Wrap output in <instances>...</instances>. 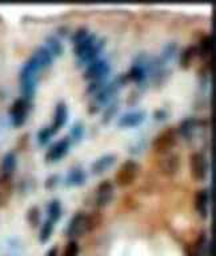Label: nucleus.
<instances>
[{"label":"nucleus","instance_id":"obj_30","mask_svg":"<svg viewBox=\"0 0 216 256\" xmlns=\"http://www.w3.org/2000/svg\"><path fill=\"white\" fill-rule=\"evenodd\" d=\"M54 222H51L50 219H47L46 222L43 223V226H42V230H40V234H39V239L42 243H46V242H48L50 240V238H51L52 232H54Z\"/></svg>","mask_w":216,"mask_h":256},{"label":"nucleus","instance_id":"obj_38","mask_svg":"<svg viewBox=\"0 0 216 256\" xmlns=\"http://www.w3.org/2000/svg\"><path fill=\"white\" fill-rule=\"evenodd\" d=\"M106 79H107V78H100V79L91 80V83H90V86L87 87V92L99 91L100 88L103 87L104 84L107 83V82H106Z\"/></svg>","mask_w":216,"mask_h":256},{"label":"nucleus","instance_id":"obj_11","mask_svg":"<svg viewBox=\"0 0 216 256\" xmlns=\"http://www.w3.org/2000/svg\"><path fill=\"white\" fill-rule=\"evenodd\" d=\"M146 119V112L142 110H135V111L126 112L122 115L118 120V126L119 127H135L139 126L143 120Z\"/></svg>","mask_w":216,"mask_h":256},{"label":"nucleus","instance_id":"obj_39","mask_svg":"<svg viewBox=\"0 0 216 256\" xmlns=\"http://www.w3.org/2000/svg\"><path fill=\"white\" fill-rule=\"evenodd\" d=\"M58 182H59V176L51 175L50 178H47V180H46V188L55 187L56 184H58Z\"/></svg>","mask_w":216,"mask_h":256},{"label":"nucleus","instance_id":"obj_28","mask_svg":"<svg viewBox=\"0 0 216 256\" xmlns=\"http://www.w3.org/2000/svg\"><path fill=\"white\" fill-rule=\"evenodd\" d=\"M84 135V123L83 122H75L70 128V140L72 142H79Z\"/></svg>","mask_w":216,"mask_h":256},{"label":"nucleus","instance_id":"obj_13","mask_svg":"<svg viewBox=\"0 0 216 256\" xmlns=\"http://www.w3.org/2000/svg\"><path fill=\"white\" fill-rule=\"evenodd\" d=\"M115 160L116 155H114V154H106V155L100 156L91 164L92 174H95V175L103 174L104 171H107L108 168L115 163Z\"/></svg>","mask_w":216,"mask_h":256},{"label":"nucleus","instance_id":"obj_4","mask_svg":"<svg viewBox=\"0 0 216 256\" xmlns=\"http://www.w3.org/2000/svg\"><path fill=\"white\" fill-rule=\"evenodd\" d=\"M191 175L198 182L206 179L208 174V160L203 152H194L191 155Z\"/></svg>","mask_w":216,"mask_h":256},{"label":"nucleus","instance_id":"obj_17","mask_svg":"<svg viewBox=\"0 0 216 256\" xmlns=\"http://www.w3.org/2000/svg\"><path fill=\"white\" fill-rule=\"evenodd\" d=\"M202 122L198 119H194V118H187L184 119L179 126V134L183 136L184 139L190 140L194 136V134L196 132V130L200 127Z\"/></svg>","mask_w":216,"mask_h":256},{"label":"nucleus","instance_id":"obj_31","mask_svg":"<svg viewBox=\"0 0 216 256\" xmlns=\"http://www.w3.org/2000/svg\"><path fill=\"white\" fill-rule=\"evenodd\" d=\"M55 132L56 131L51 127V126H50V127H43L39 132H38V143L42 144V146L47 144Z\"/></svg>","mask_w":216,"mask_h":256},{"label":"nucleus","instance_id":"obj_35","mask_svg":"<svg viewBox=\"0 0 216 256\" xmlns=\"http://www.w3.org/2000/svg\"><path fill=\"white\" fill-rule=\"evenodd\" d=\"M27 219L32 227H38L40 222V210L38 207H31L27 211Z\"/></svg>","mask_w":216,"mask_h":256},{"label":"nucleus","instance_id":"obj_6","mask_svg":"<svg viewBox=\"0 0 216 256\" xmlns=\"http://www.w3.org/2000/svg\"><path fill=\"white\" fill-rule=\"evenodd\" d=\"M110 74V64L106 59H95L91 63H88L86 71H84V78L88 80L100 79V78H107Z\"/></svg>","mask_w":216,"mask_h":256},{"label":"nucleus","instance_id":"obj_23","mask_svg":"<svg viewBox=\"0 0 216 256\" xmlns=\"http://www.w3.org/2000/svg\"><path fill=\"white\" fill-rule=\"evenodd\" d=\"M46 47L48 48V51L51 52L54 56L63 55L64 52V46L62 43V40L55 35H48L46 36Z\"/></svg>","mask_w":216,"mask_h":256},{"label":"nucleus","instance_id":"obj_25","mask_svg":"<svg viewBox=\"0 0 216 256\" xmlns=\"http://www.w3.org/2000/svg\"><path fill=\"white\" fill-rule=\"evenodd\" d=\"M198 55V50H196V46H188L183 50V52L180 54V66L182 68H188L192 64L195 56Z\"/></svg>","mask_w":216,"mask_h":256},{"label":"nucleus","instance_id":"obj_21","mask_svg":"<svg viewBox=\"0 0 216 256\" xmlns=\"http://www.w3.org/2000/svg\"><path fill=\"white\" fill-rule=\"evenodd\" d=\"M68 118V108L66 106V103L60 102V103L56 104L55 108V116H54V123H52L51 127L58 131L60 127H63L66 122H67Z\"/></svg>","mask_w":216,"mask_h":256},{"label":"nucleus","instance_id":"obj_36","mask_svg":"<svg viewBox=\"0 0 216 256\" xmlns=\"http://www.w3.org/2000/svg\"><path fill=\"white\" fill-rule=\"evenodd\" d=\"M79 254V244L76 240H70L64 248L63 256H78Z\"/></svg>","mask_w":216,"mask_h":256},{"label":"nucleus","instance_id":"obj_33","mask_svg":"<svg viewBox=\"0 0 216 256\" xmlns=\"http://www.w3.org/2000/svg\"><path fill=\"white\" fill-rule=\"evenodd\" d=\"M118 110H119V102L118 100H115V102H112L108 107L104 108L103 111V122L104 123H107V122H110V120L114 118V115H115L116 112H118Z\"/></svg>","mask_w":216,"mask_h":256},{"label":"nucleus","instance_id":"obj_5","mask_svg":"<svg viewBox=\"0 0 216 256\" xmlns=\"http://www.w3.org/2000/svg\"><path fill=\"white\" fill-rule=\"evenodd\" d=\"M86 232H88L87 214L76 212L75 215L72 216V219L68 222L66 234H67L68 238H78V236L84 235Z\"/></svg>","mask_w":216,"mask_h":256},{"label":"nucleus","instance_id":"obj_15","mask_svg":"<svg viewBox=\"0 0 216 256\" xmlns=\"http://www.w3.org/2000/svg\"><path fill=\"white\" fill-rule=\"evenodd\" d=\"M87 180V174L82 167H72L66 175V186H82Z\"/></svg>","mask_w":216,"mask_h":256},{"label":"nucleus","instance_id":"obj_26","mask_svg":"<svg viewBox=\"0 0 216 256\" xmlns=\"http://www.w3.org/2000/svg\"><path fill=\"white\" fill-rule=\"evenodd\" d=\"M47 215L51 222H58L62 218V203L59 199H52L47 203Z\"/></svg>","mask_w":216,"mask_h":256},{"label":"nucleus","instance_id":"obj_7","mask_svg":"<svg viewBox=\"0 0 216 256\" xmlns=\"http://www.w3.org/2000/svg\"><path fill=\"white\" fill-rule=\"evenodd\" d=\"M28 108H30V103H28V100L23 99V98H19L12 103L11 108H10V116H11V122L15 127H20L26 122Z\"/></svg>","mask_w":216,"mask_h":256},{"label":"nucleus","instance_id":"obj_10","mask_svg":"<svg viewBox=\"0 0 216 256\" xmlns=\"http://www.w3.org/2000/svg\"><path fill=\"white\" fill-rule=\"evenodd\" d=\"M160 171L163 172L164 175L172 176L175 175L176 172L180 170V156L178 154H171L168 152L162 158L159 162Z\"/></svg>","mask_w":216,"mask_h":256},{"label":"nucleus","instance_id":"obj_14","mask_svg":"<svg viewBox=\"0 0 216 256\" xmlns=\"http://www.w3.org/2000/svg\"><path fill=\"white\" fill-rule=\"evenodd\" d=\"M195 208L196 211L199 212L202 218H207L208 216V204H210V194L208 190L202 188L195 194Z\"/></svg>","mask_w":216,"mask_h":256},{"label":"nucleus","instance_id":"obj_12","mask_svg":"<svg viewBox=\"0 0 216 256\" xmlns=\"http://www.w3.org/2000/svg\"><path fill=\"white\" fill-rule=\"evenodd\" d=\"M39 71L40 67L38 66L35 59L31 56V58L23 64L22 70H20V83H22V82H36V75H38V72Z\"/></svg>","mask_w":216,"mask_h":256},{"label":"nucleus","instance_id":"obj_8","mask_svg":"<svg viewBox=\"0 0 216 256\" xmlns=\"http://www.w3.org/2000/svg\"><path fill=\"white\" fill-rule=\"evenodd\" d=\"M70 147H71V140L68 136H64L48 148L47 152H46V160L47 162H58L67 154Z\"/></svg>","mask_w":216,"mask_h":256},{"label":"nucleus","instance_id":"obj_34","mask_svg":"<svg viewBox=\"0 0 216 256\" xmlns=\"http://www.w3.org/2000/svg\"><path fill=\"white\" fill-rule=\"evenodd\" d=\"M176 54V44L174 42L171 43H167L164 46L163 48V52H162V58L160 59L163 60V63L168 62V60H171Z\"/></svg>","mask_w":216,"mask_h":256},{"label":"nucleus","instance_id":"obj_3","mask_svg":"<svg viewBox=\"0 0 216 256\" xmlns=\"http://www.w3.org/2000/svg\"><path fill=\"white\" fill-rule=\"evenodd\" d=\"M176 142H178V132L174 127H170L163 130L159 135L156 136L152 142V147L158 154L166 155L175 147Z\"/></svg>","mask_w":216,"mask_h":256},{"label":"nucleus","instance_id":"obj_19","mask_svg":"<svg viewBox=\"0 0 216 256\" xmlns=\"http://www.w3.org/2000/svg\"><path fill=\"white\" fill-rule=\"evenodd\" d=\"M32 58L35 59V62L38 63L40 70H43V68L48 67V66H51L52 60H54V55H52L51 52L48 51V48L44 47V46H40V47L36 48Z\"/></svg>","mask_w":216,"mask_h":256},{"label":"nucleus","instance_id":"obj_37","mask_svg":"<svg viewBox=\"0 0 216 256\" xmlns=\"http://www.w3.org/2000/svg\"><path fill=\"white\" fill-rule=\"evenodd\" d=\"M88 36V30L86 27H79L76 28L75 31L72 32V36H71V40L74 43H79L80 40H83L84 38H87Z\"/></svg>","mask_w":216,"mask_h":256},{"label":"nucleus","instance_id":"obj_32","mask_svg":"<svg viewBox=\"0 0 216 256\" xmlns=\"http://www.w3.org/2000/svg\"><path fill=\"white\" fill-rule=\"evenodd\" d=\"M100 223H102V215H100L99 211H94L91 214H87L88 232L94 231Z\"/></svg>","mask_w":216,"mask_h":256},{"label":"nucleus","instance_id":"obj_9","mask_svg":"<svg viewBox=\"0 0 216 256\" xmlns=\"http://www.w3.org/2000/svg\"><path fill=\"white\" fill-rule=\"evenodd\" d=\"M112 198H114V184L111 183V180H103L96 188V206L99 208L106 207L111 203Z\"/></svg>","mask_w":216,"mask_h":256},{"label":"nucleus","instance_id":"obj_24","mask_svg":"<svg viewBox=\"0 0 216 256\" xmlns=\"http://www.w3.org/2000/svg\"><path fill=\"white\" fill-rule=\"evenodd\" d=\"M214 38L212 35H206L203 39L200 40L199 46H196V50H198V55L200 58H208V56H211V52H212V46H214Z\"/></svg>","mask_w":216,"mask_h":256},{"label":"nucleus","instance_id":"obj_27","mask_svg":"<svg viewBox=\"0 0 216 256\" xmlns=\"http://www.w3.org/2000/svg\"><path fill=\"white\" fill-rule=\"evenodd\" d=\"M96 39H98L96 35H88L87 38H84L83 40H80L79 43H76L75 47H74V51H75L76 56H80L82 54H84V52L87 51L88 48L95 43Z\"/></svg>","mask_w":216,"mask_h":256},{"label":"nucleus","instance_id":"obj_20","mask_svg":"<svg viewBox=\"0 0 216 256\" xmlns=\"http://www.w3.org/2000/svg\"><path fill=\"white\" fill-rule=\"evenodd\" d=\"M206 248H207L206 235L204 232H202L194 243L188 244L187 256H206Z\"/></svg>","mask_w":216,"mask_h":256},{"label":"nucleus","instance_id":"obj_18","mask_svg":"<svg viewBox=\"0 0 216 256\" xmlns=\"http://www.w3.org/2000/svg\"><path fill=\"white\" fill-rule=\"evenodd\" d=\"M104 42H106L104 39H96L95 43L92 44L87 51L84 52V54H82L80 56H78V63H91L92 60H95L98 54L100 52V50H102V48L104 47V44H106Z\"/></svg>","mask_w":216,"mask_h":256},{"label":"nucleus","instance_id":"obj_40","mask_svg":"<svg viewBox=\"0 0 216 256\" xmlns=\"http://www.w3.org/2000/svg\"><path fill=\"white\" fill-rule=\"evenodd\" d=\"M46 256H58V247L54 246L52 248H50V250L46 252Z\"/></svg>","mask_w":216,"mask_h":256},{"label":"nucleus","instance_id":"obj_2","mask_svg":"<svg viewBox=\"0 0 216 256\" xmlns=\"http://www.w3.org/2000/svg\"><path fill=\"white\" fill-rule=\"evenodd\" d=\"M140 174V166L135 160H127L124 162L116 172V183L120 187H127L136 180Z\"/></svg>","mask_w":216,"mask_h":256},{"label":"nucleus","instance_id":"obj_16","mask_svg":"<svg viewBox=\"0 0 216 256\" xmlns=\"http://www.w3.org/2000/svg\"><path fill=\"white\" fill-rule=\"evenodd\" d=\"M12 179L11 176L0 175V207H4L10 202L12 195Z\"/></svg>","mask_w":216,"mask_h":256},{"label":"nucleus","instance_id":"obj_22","mask_svg":"<svg viewBox=\"0 0 216 256\" xmlns=\"http://www.w3.org/2000/svg\"><path fill=\"white\" fill-rule=\"evenodd\" d=\"M16 167V155L12 151L4 154L2 164H0V170H2V175L11 176L12 172L15 171Z\"/></svg>","mask_w":216,"mask_h":256},{"label":"nucleus","instance_id":"obj_29","mask_svg":"<svg viewBox=\"0 0 216 256\" xmlns=\"http://www.w3.org/2000/svg\"><path fill=\"white\" fill-rule=\"evenodd\" d=\"M146 71L143 70V67H140L138 64H134L131 67V70L127 72L128 80H134V82H143L146 79Z\"/></svg>","mask_w":216,"mask_h":256},{"label":"nucleus","instance_id":"obj_1","mask_svg":"<svg viewBox=\"0 0 216 256\" xmlns=\"http://www.w3.org/2000/svg\"><path fill=\"white\" fill-rule=\"evenodd\" d=\"M127 82H128L127 74H120V75L116 76L115 79L112 80V82L104 84L103 87L96 92L95 102H94V108H91L90 112L98 111V110H99L98 106H102V104L107 103L110 99H112L114 95L118 92V90H119L122 86H124V84L127 83Z\"/></svg>","mask_w":216,"mask_h":256},{"label":"nucleus","instance_id":"obj_41","mask_svg":"<svg viewBox=\"0 0 216 256\" xmlns=\"http://www.w3.org/2000/svg\"><path fill=\"white\" fill-rule=\"evenodd\" d=\"M166 116V112L164 111H156L155 112V119H164Z\"/></svg>","mask_w":216,"mask_h":256}]
</instances>
